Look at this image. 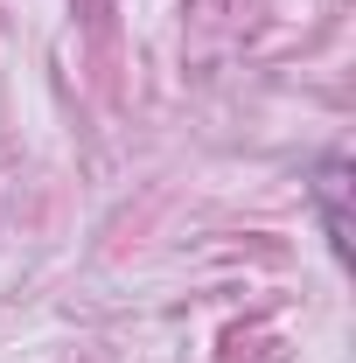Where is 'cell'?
I'll list each match as a JSON object with an SVG mask.
<instances>
[{
	"instance_id": "cell-1",
	"label": "cell",
	"mask_w": 356,
	"mask_h": 363,
	"mask_svg": "<svg viewBox=\"0 0 356 363\" xmlns=\"http://www.w3.org/2000/svg\"><path fill=\"white\" fill-rule=\"evenodd\" d=\"M343 196H350V161H343V154H328V161H321V175H314V203H321V224H328L335 259H350V210H343Z\"/></svg>"
}]
</instances>
